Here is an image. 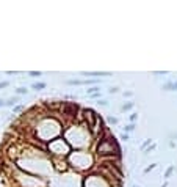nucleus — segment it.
Instances as JSON below:
<instances>
[{
	"instance_id": "2",
	"label": "nucleus",
	"mask_w": 177,
	"mask_h": 187,
	"mask_svg": "<svg viewBox=\"0 0 177 187\" xmlns=\"http://www.w3.org/2000/svg\"><path fill=\"white\" fill-rule=\"evenodd\" d=\"M81 76H111L108 71H81Z\"/></svg>"
},
{
	"instance_id": "15",
	"label": "nucleus",
	"mask_w": 177,
	"mask_h": 187,
	"mask_svg": "<svg viewBox=\"0 0 177 187\" xmlns=\"http://www.w3.org/2000/svg\"><path fill=\"white\" fill-rule=\"evenodd\" d=\"M137 119H138V115H137V113H132V115H130V121H132V124L137 121Z\"/></svg>"
},
{
	"instance_id": "17",
	"label": "nucleus",
	"mask_w": 177,
	"mask_h": 187,
	"mask_svg": "<svg viewBox=\"0 0 177 187\" xmlns=\"http://www.w3.org/2000/svg\"><path fill=\"white\" fill-rule=\"evenodd\" d=\"M97 104H99V105L107 107V105H108V101H105V99H99V101H97Z\"/></svg>"
},
{
	"instance_id": "10",
	"label": "nucleus",
	"mask_w": 177,
	"mask_h": 187,
	"mask_svg": "<svg viewBox=\"0 0 177 187\" xmlns=\"http://www.w3.org/2000/svg\"><path fill=\"white\" fill-rule=\"evenodd\" d=\"M149 145H151V138H147V140H146V142H144V143L141 145V150L144 151V150L147 148V146H149Z\"/></svg>"
},
{
	"instance_id": "7",
	"label": "nucleus",
	"mask_w": 177,
	"mask_h": 187,
	"mask_svg": "<svg viewBox=\"0 0 177 187\" xmlns=\"http://www.w3.org/2000/svg\"><path fill=\"white\" fill-rule=\"evenodd\" d=\"M161 88H163V90H166V91H169V90H174V84H172V82H166V84L163 85Z\"/></svg>"
},
{
	"instance_id": "3",
	"label": "nucleus",
	"mask_w": 177,
	"mask_h": 187,
	"mask_svg": "<svg viewBox=\"0 0 177 187\" xmlns=\"http://www.w3.org/2000/svg\"><path fill=\"white\" fill-rule=\"evenodd\" d=\"M32 88L36 90V91H38V90H44V88H46V82H33V84H32Z\"/></svg>"
},
{
	"instance_id": "25",
	"label": "nucleus",
	"mask_w": 177,
	"mask_h": 187,
	"mask_svg": "<svg viewBox=\"0 0 177 187\" xmlns=\"http://www.w3.org/2000/svg\"><path fill=\"white\" fill-rule=\"evenodd\" d=\"M133 187H138V185H133Z\"/></svg>"
},
{
	"instance_id": "8",
	"label": "nucleus",
	"mask_w": 177,
	"mask_h": 187,
	"mask_svg": "<svg viewBox=\"0 0 177 187\" xmlns=\"http://www.w3.org/2000/svg\"><path fill=\"white\" fill-rule=\"evenodd\" d=\"M16 93H17V95H27V93H28V90L24 88V87H21V88L16 90Z\"/></svg>"
},
{
	"instance_id": "24",
	"label": "nucleus",
	"mask_w": 177,
	"mask_h": 187,
	"mask_svg": "<svg viewBox=\"0 0 177 187\" xmlns=\"http://www.w3.org/2000/svg\"><path fill=\"white\" fill-rule=\"evenodd\" d=\"M175 138H177V134H175Z\"/></svg>"
},
{
	"instance_id": "12",
	"label": "nucleus",
	"mask_w": 177,
	"mask_h": 187,
	"mask_svg": "<svg viewBox=\"0 0 177 187\" xmlns=\"http://www.w3.org/2000/svg\"><path fill=\"white\" fill-rule=\"evenodd\" d=\"M172 171H174V168H172V167H169V168L166 170V173H165V178H169V176L172 175Z\"/></svg>"
},
{
	"instance_id": "13",
	"label": "nucleus",
	"mask_w": 177,
	"mask_h": 187,
	"mask_svg": "<svg viewBox=\"0 0 177 187\" xmlns=\"http://www.w3.org/2000/svg\"><path fill=\"white\" fill-rule=\"evenodd\" d=\"M28 74H30V76H33V77H39L43 72H41V71H30Z\"/></svg>"
},
{
	"instance_id": "18",
	"label": "nucleus",
	"mask_w": 177,
	"mask_h": 187,
	"mask_svg": "<svg viewBox=\"0 0 177 187\" xmlns=\"http://www.w3.org/2000/svg\"><path fill=\"white\" fill-rule=\"evenodd\" d=\"M24 110V105H17V107H14V112H22Z\"/></svg>"
},
{
	"instance_id": "9",
	"label": "nucleus",
	"mask_w": 177,
	"mask_h": 187,
	"mask_svg": "<svg viewBox=\"0 0 177 187\" xmlns=\"http://www.w3.org/2000/svg\"><path fill=\"white\" fill-rule=\"evenodd\" d=\"M124 131H126V132H132V131H135V124H132V123L127 124V126L124 127Z\"/></svg>"
},
{
	"instance_id": "19",
	"label": "nucleus",
	"mask_w": 177,
	"mask_h": 187,
	"mask_svg": "<svg viewBox=\"0 0 177 187\" xmlns=\"http://www.w3.org/2000/svg\"><path fill=\"white\" fill-rule=\"evenodd\" d=\"M121 140L127 142V140H129V135H127V134H122V135H121Z\"/></svg>"
},
{
	"instance_id": "21",
	"label": "nucleus",
	"mask_w": 177,
	"mask_h": 187,
	"mask_svg": "<svg viewBox=\"0 0 177 187\" xmlns=\"http://www.w3.org/2000/svg\"><path fill=\"white\" fill-rule=\"evenodd\" d=\"M132 95H133V93H132V91H126V93H124V96H127V98H130Z\"/></svg>"
},
{
	"instance_id": "14",
	"label": "nucleus",
	"mask_w": 177,
	"mask_h": 187,
	"mask_svg": "<svg viewBox=\"0 0 177 187\" xmlns=\"http://www.w3.org/2000/svg\"><path fill=\"white\" fill-rule=\"evenodd\" d=\"M118 121H119L118 118H113V116H110V118H108V123H111V124H118Z\"/></svg>"
},
{
	"instance_id": "23",
	"label": "nucleus",
	"mask_w": 177,
	"mask_h": 187,
	"mask_svg": "<svg viewBox=\"0 0 177 187\" xmlns=\"http://www.w3.org/2000/svg\"><path fill=\"white\" fill-rule=\"evenodd\" d=\"M174 90H177V82H175V84H174Z\"/></svg>"
},
{
	"instance_id": "1",
	"label": "nucleus",
	"mask_w": 177,
	"mask_h": 187,
	"mask_svg": "<svg viewBox=\"0 0 177 187\" xmlns=\"http://www.w3.org/2000/svg\"><path fill=\"white\" fill-rule=\"evenodd\" d=\"M100 80H75V79H69L66 80L67 85H89V84H99Z\"/></svg>"
},
{
	"instance_id": "11",
	"label": "nucleus",
	"mask_w": 177,
	"mask_h": 187,
	"mask_svg": "<svg viewBox=\"0 0 177 187\" xmlns=\"http://www.w3.org/2000/svg\"><path fill=\"white\" fill-rule=\"evenodd\" d=\"M155 167H157V164H151V165H149V167H147V168L144 170V173H146V175H147V173H149V171H151V170H154Z\"/></svg>"
},
{
	"instance_id": "16",
	"label": "nucleus",
	"mask_w": 177,
	"mask_h": 187,
	"mask_svg": "<svg viewBox=\"0 0 177 187\" xmlns=\"http://www.w3.org/2000/svg\"><path fill=\"white\" fill-rule=\"evenodd\" d=\"M6 87H9V82H8V80H5V82H0V90H2V88H6Z\"/></svg>"
},
{
	"instance_id": "20",
	"label": "nucleus",
	"mask_w": 177,
	"mask_h": 187,
	"mask_svg": "<svg viewBox=\"0 0 177 187\" xmlns=\"http://www.w3.org/2000/svg\"><path fill=\"white\" fill-rule=\"evenodd\" d=\"M119 91V88L118 87H113V88H110V93H111V95H113V93H118Z\"/></svg>"
},
{
	"instance_id": "6",
	"label": "nucleus",
	"mask_w": 177,
	"mask_h": 187,
	"mask_svg": "<svg viewBox=\"0 0 177 187\" xmlns=\"http://www.w3.org/2000/svg\"><path fill=\"white\" fill-rule=\"evenodd\" d=\"M155 148H157V145H155V143H152V145H151V146H147V148H146V150H144V156H147V154H149V153H151V151H154V150H155Z\"/></svg>"
},
{
	"instance_id": "4",
	"label": "nucleus",
	"mask_w": 177,
	"mask_h": 187,
	"mask_svg": "<svg viewBox=\"0 0 177 187\" xmlns=\"http://www.w3.org/2000/svg\"><path fill=\"white\" fill-rule=\"evenodd\" d=\"M16 102H19V96H14V98H9L8 101H5V105L11 107V105H14Z\"/></svg>"
},
{
	"instance_id": "5",
	"label": "nucleus",
	"mask_w": 177,
	"mask_h": 187,
	"mask_svg": "<svg viewBox=\"0 0 177 187\" xmlns=\"http://www.w3.org/2000/svg\"><path fill=\"white\" fill-rule=\"evenodd\" d=\"M133 105H135V102H127V104H124V105L121 107V112H127V110L133 109Z\"/></svg>"
},
{
	"instance_id": "22",
	"label": "nucleus",
	"mask_w": 177,
	"mask_h": 187,
	"mask_svg": "<svg viewBox=\"0 0 177 187\" xmlns=\"http://www.w3.org/2000/svg\"><path fill=\"white\" fill-rule=\"evenodd\" d=\"M3 105H5V101H3V99H0V107H3Z\"/></svg>"
}]
</instances>
